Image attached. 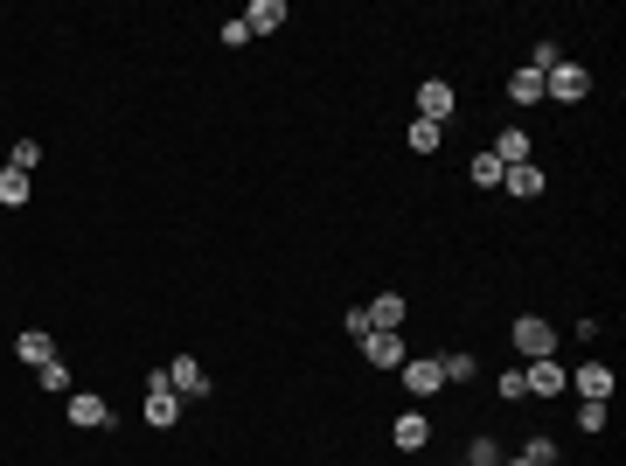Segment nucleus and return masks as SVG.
<instances>
[{"label":"nucleus","instance_id":"obj_1","mask_svg":"<svg viewBox=\"0 0 626 466\" xmlns=\"http://www.w3.org/2000/svg\"><path fill=\"white\" fill-rule=\"evenodd\" d=\"M508 341H515V355H522V362H543V355H557V327H550L543 313H522Z\"/></svg>","mask_w":626,"mask_h":466},{"label":"nucleus","instance_id":"obj_2","mask_svg":"<svg viewBox=\"0 0 626 466\" xmlns=\"http://www.w3.org/2000/svg\"><path fill=\"white\" fill-rule=\"evenodd\" d=\"M543 98H557V105H578V98H592V70L564 56V63H557V70L543 77Z\"/></svg>","mask_w":626,"mask_h":466},{"label":"nucleus","instance_id":"obj_3","mask_svg":"<svg viewBox=\"0 0 626 466\" xmlns=\"http://www.w3.org/2000/svg\"><path fill=\"white\" fill-rule=\"evenodd\" d=\"M453 112H460V91H453L446 77H425V84H418V119H432V126H453Z\"/></svg>","mask_w":626,"mask_h":466},{"label":"nucleus","instance_id":"obj_4","mask_svg":"<svg viewBox=\"0 0 626 466\" xmlns=\"http://www.w3.org/2000/svg\"><path fill=\"white\" fill-rule=\"evenodd\" d=\"M522 383H529V397H564L571 390V369L557 355H543V362H522Z\"/></svg>","mask_w":626,"mask_h":466},{"label":"nucleus","instance_id":"obj_5","mask_svg":"<svg viewBox=\"0 0 626 466\" xmlns=\"http://www.w3.org/2000/svg\"><path fill=\"white\" fill-rule=\"evenodd\" d=\"M571 390H578V404H613V362H578Z\"/></svg>","mask_w":626,"mask_h":466},{"label":"nucleus","instance_id":"obj_6","mask_svg":"<svg viewBox=\"0 0 626 466\" xmlns=\"http://www.w3.org/2000/svg\"><path fill=\"white\" fill-rule=\"evenodd\" d=\"M63 418H70L77 432H98V425H112V404H105L98 390H70V397H63Z\"/></svg>","mask_w":626,"mask_h":466},{"label":"nucleus","instance_id":"obj_7","mask_svg":"<svg viewBox=\"0 0 626 466\" xmlns=\"http://www.w3.org/2000/svg\"><path fill=\"white\" fill-rule=\"evenodd\" d=\"M167 390L188 404V397H209V376H202V362L195 355H167Z\"/></svg>","mask_w":626,"mask_h":466},{"label":"nucleus","instance_id":"obj_8","mask_svg":"<svg viewBox=\"0 0 626 466\" xmlns=\"http://www.w3.org/2000/svg\"><path fill=\"white\" fill-rule=\"evenodd\" d=\"M362 362H369V369H404L411 348H404V334H369V341H362Z\"/></svg>","mask_w":626,"mask_h":466},{"label":"nucleus","instance_id":"obj_9","mask_svg":"<svg viewBox=\"0 0 626 466\" xmlns=\"http://www.w3.org/2000/svg\"><path fill=\"white\" fill-rule=\"evenodd\" d=\"M397 376H404V390H411V397H439V390H446V376H439V362H432V355H411Z\"/></svg>","mask_w":626,"mask_h":466},{"label":"nucleus","instance_id":"obj_10","mask_svg":"<svg viewBox=\"0 0 626 466\" xmlns=\"http://www.w3.org/2000/svg\"><path fill=\"white\" fill-rule=\"evenodd\" d=\"M390 439H397V453H425V439H432V418H425V411H397Z\"/></svg>","mask_w":626,"mask_h":466},{"label":"nucleus","instance_id":"obj_11","mask_svg":"<svg viewBox=\"0 0 626 466\" xmlns=\"http://www.w3.org/2000/svg\"><path fill=\"white\" fill-rule=\"evenodd\" d=\"M237 21H244L251 35H279V21H286V0H251Z\"/></svg>","mask_w":626,"mask_h":466},{"label":"nucleus","instance_id":"obj_12","mask_svg":"<svg viewBox=\"0 0 626 466\" xmlns=\"http://www.w3.org/2000/svg\"><path fill=\"white\" fill-rule=\"evenodd\" d=\"M501 188H508L515 202H529V195H543V167H536V160H522V167H501Z\"/></svg>","mask_w":626,"mask_h":466},{"label":"nucleus","instance_id":"obj_13","mask_svg":"<svg viewBox=\"0 0 626 466\" xmlns=\"http://www.w3.org/2000/svg\"><path fill=\"white\" fill-rule=\"evenodd\" d=\"M362 313H369V327H376V334H397V327H404V300H397V293H376Z\"/></svg>","mask_w":626,"mask_h":466},{"label":"nucleus","instance_id":"obj_14","mask_svg":"<svg viewBox=\"0 0 626 466\" xmlns=\"http://www.w3.org/2000/svg\"><path fill=\"white\" fill-rule=\"evenodd\" d=\"M14 355H21L28 369H42V362H56V341H49L42 327H28V334H14Z\"/></svg>","mask_w":626,"mask_h":466},{"label":"nucleus","instance_id":"obj_15","mask_svg":"<svg viewBox=\"0 0 626 466\" xmlns=\"http://www.w3.org/2000/svg\"><path fill=\"white\" fill-rule=\"evenodd\" d=\"M487 154L501 160V167H522V160H529V133H522V126H508V133H494V147H487Z\"/></svg>","mask_w":626,"mask_h":466},{"label":"nucleus","instance_id":"obj_16","mask_svg":"<svg viewBox=\"0 0 626 466\" xmlns=\"http://www.w3.org/2000/svg\"><path fill=\"white\" fill-rule=\"evenodd\" d=\"M147 425H154V432L181 425V397H174V390H147Z\"/></svg>","mask_w":626,"mask_h":466},{"label":"nucleus","instance_id":"obj_17","mask_svg":"<svg viewBox=\"0 0 626 466\" xmlns=\"http://www.w3.org/2000/svg\"><path fill=\"white\" fill-rule=\"evenodd\" d=\"M508 98H515V105H543V70H529V63H522V70L508 77Z\"/></svg>","mask_w":626,"mask_h":466},{"label":"nucleus","instance_id":"obj_18","mask_svg":"<svg viewBox=\"0 0 626 466\" xmlns=\"http://www.w3.org/2000/svg\"><path fill=\"white\" fill-rule=\"evenodd\" d=\"M404 140H411V154H439V147H446V126H432V119H411V126H404Z\"/></svg>","mask_w":626,"mask_h":466},{"label":"nucleus","instance_id":"obj_19","mask_svg":"<svg viewBox=\"0 0 626 466\" xmlns=\"http://www.w3.org/2000/svg\"><path fill=\"white\" fill-rule=\"evenodd\" d=\"M28 195H35V181H28V174H14V167H0V209H21Z\"/></svg>","mask_w":626,"mask_h":466},{"label":"nucleus","instance_id":"obj_20","mask_svg":"<svg viewBox=\"0 0 626 466\" xmlns=\"http://www.w3.org/2000/svg\"><path fill=\"white\" fill-rule=\"evenodd\" d=\"M35 383H42L49 397H70V390H77V383H70V362H42V369H35Z\"/></svg>","mask_w":626,"mask_h":466},{"label":"nucleus","instance_id":"obj_21","mask_svg":"<svg viewBox=\"0 0 626 466\" xmlns=\"http://www.w3.org/2000/svg\"><path fill=\"white\" fill-rule=\"evenodd\" d=\"M467 174H473V188H501V160H494V154H473Z\"/></svg>","mask_w":626,"mask_h":466},{"label":"nucleus","instance_id":"obj_22","mask_svg":"<svg viewBox=\"0 0 626 466\" xmlns=\"http://www.w3.org/2000/svg\"><path fill=\"white\" fill-rule=\"evenodd\" d=\"M35 160H42V140H14V154H7L14 174H35Z\"/></svg>","mask_w":626,"mask_h":466},{"label":"nucleus","instance_id":"obj_23","mask_svg":"<svg viewBox=\"0 0 626 466\" xmlns=\"http://www.w3.org/2000/svg\"><path fill=\"white\" fill-rule=\"evenodd\" d=\"M515 460H522V466H557V439H529Z\"/></svg>","mask_w":626,"mask_h":466},{"label":"nucleus","instance_id":"obj_24","mask_svg":"<svg viewBox=\"0 0 626 466\" xmlns=\"http://www.w3.org/2000/svg\"><path fill=\"white\" fill-rule=\"evenodd\" d=\"M473 369H480L473 355H446V362H439V376H446V383H473Z\"/></svg>","mask_w":626,"mask_h":466},{"label":"nucleus","instance_id":"obj_25","mask_svg":"<svg viewBox=\"0 0 626 466\" xmlns=\"http://www.w3.org/2000/svg\"><path fill=\"white\" fill-rule=\"evenodd\" d=\"M529 397V383H522V362L515 369H501V404H522Z\"/></svg>","mask_w":626,"mask_h":466},{"label":"nucleus","instance_id":"obj_26","mask_svg":"<svg viewBox=\"0 0 626 466\" xmlns=\"http://www.w3.org/2000/svg\"><path fill=\"white\" fill-rule=\"evenodd\" d=\"M341 327H348V341H355V348H362V341L376 334V327H369V313H362V307H348V320H341Z\"/></svg>","mask_w":626,"mask_h":466},{"label":"nucleus","instance_id":"obj_27","mask_svg":"<svg viewBox=\"0 0 626 466\" xmlns=\"http://www.w3.org/2000/svg\"><path fill=\"white\" fill-rule=\"evenodd\" d=\"M467 460H473V466H501V446H494V439H473Z\"/></svg>","mask_w":626,"mask_h":466},{"label":"nucleus","instance_id":"obj_28","mask_svg":"<svg viewBox=\"0 0 626 466\" xmlns=\"http://www.w3.org/2000/svg\"><path fill=\"white\" fill-rule=\"evenodd\" d=\"M557 63H564V56H557V42H536V56H529V70H543V77H550Z\"/></svg>","mask_w":626,"mask_h":466},{"label":"nucleus","instance_id":"obj_29","mask_svg":"<svg viewBox=\"0 0 626 466\" xmlns=\"http://www.w3.org/2000/svg\"><path fill=\"white\" fill-rule=\"evenodd\" d=\"M578 432H606V404H578Z\"/></svg>","mask_w":626,"mask_h":466}]
</instances>
